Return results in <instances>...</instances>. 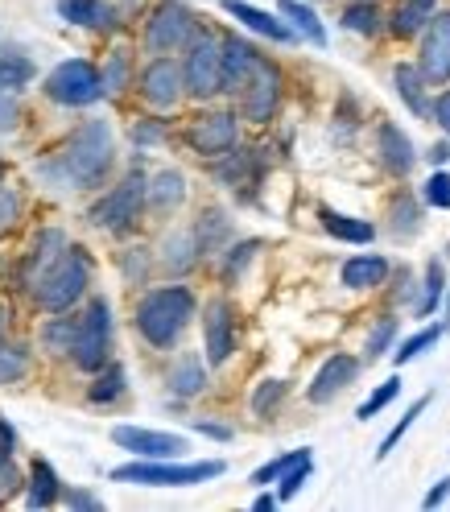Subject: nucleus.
I'll return each instance as SVG.
<instances>
[{
    "mask_svg": "<svg viewBox=\"0 0 450 512\" xmlns=\"http://www.w3.org/2000/svg\"><path fill=\"white\" fill-rule=\"evenodd\" d=\"M417 67H422L430 87L450 83V9L434 13V21L422 29V50H417Z\"/></svg>",
    "mask_w": 450,
    "mask_h": 512,
    "instance_id": "obj_14",
    "label": "nucleus"
},
{
    "mask_svg": "<svg viewBox=\"0 0 450 512\" xmlns=\"http://www.w3.org/2000/svg\"><path fill=\"white\" fill-rule=\"evenodd\" d=\"M87 285H91V256L79 244H67L58 261L46 269V277L38 281L34 302L42 310H50V314H62V310H71L83 298Z\"/></svg>",
    "mask_w": 450,
    "mask_h": 512,
    "instance_id": "obj_4",
    "label": "nucleus"
},
{
    "mask_svg": "<svg viewBox=\"0 0 450 512\" xmlns=\"http://www.w3.org/2000/svg\"><path fill=\"white\" fill-rule=\"evenodd\" d=\"M128 75H133V58H128V50H112L108 62H104V91L120 95L128 87Z\"/></svg>",
    "mask_w": 450,
    "mask_h": 512,
    "instance_id": "obj_41",
    "label": "nucleus"
},
{
    "mask_svg": "<svg viewBox=\"0 0 450 512\" xmlns=\"http://www.w3.org/2000/svg\"><path fill=\"white\" fill-rule=\"evenodd\" d=\"M430 401H434V397L426 393V397H417V401H413V405H409V409L401 413V422H397V426H393L389 434H384V442L376 446V463H380V459H389V455L397 451V442H401V438H405V434L413 430V422H417V418H422V413L430 409Z\"/></svg>",
    "mask_w": 450,
    "mask_h": 512,
    "instance_id": "obj_37",
    "label": "nucleus"
},
{
    "mask_svg": "<svg viewBox=\"0 0 450 512\" xmlns=\"http://www.w3.org/2000/svg\"><path fill=\"white\" fill-rule=\"evenodd\" d=\"M223 13L236 17L240 25H248L252 34H261V38H269V42H281V46L298 42V29H294V25L281 21V17H273V13H265V9H256V5H248V0H223Z\"/></svg>",
    "mask_w": 450,
    "mask_h": 512,
    "instance_id": "obj_20",
    "label": "nucleus"
},
{
    "mask_svg": "<svg viewBox=\"0 0 450 512\" xmlns=\"http://www.w3.org/2000/svg\"><path fill=\"white\" fill-rule=\"evenodd\" d=\"M438 13V0H397V9L389 17V34L409 42V38H422V29L434 21Z\"/></svg>",
    "mask_w": 450,
    "mask_h": 512,
    "instance_id": "obj_23",
    "label": "nucleus"
},
{
    "mask_svg": "<svg viewBox=\"0 0 450 512\" xmlns=\"http://www.w3.org/2000/svg\"><path fill=\"white\" fill-rule=\"evenodd\" d=\"M195 236H199L203 261H207V256H219L223 244H228V236H232V219L223 215L219 207H207V211L199 215V223H195Z\"/></svg>",
    "mask_w": 450,
    "mask_h": 512,
    "instance_id": "obj_29",
    "label": "nucleus"
},
{
    "mask_svg": "<svg viewBox=\"0 0 450 512\" xmlns=\"http://www.w3.org/2000/svg\"><path fill=\"white\" fill-rule=\"evenodd\" d=\"M393 87H397V95L409 104V112L413 116H430V95H426V75H422V67H409V62H397L393 67Z\"/></svg>",
    "mask_w": 450,
    "mask_h": 512,
    "instance_id": "obj_26",
    "label": "nucleus"
},
{
    "mask_svg": "<svg viewBox=\"0 0 450 512\" xmlns=\"http://www.w3.org/2000/svg\"><path fill=\"white\" fill-rule=\"evenodd\" d=\"M46 95L62 108H87L104 95V75L91 67L87 58H71V62H58L46 79Z\"/></svg>",
    "mask_w": 450,
    "mask_h": 512,
    "instance_id": "obj_9",
    "label": "nucleus"
},
{
    "mask_svg": "<svg viewBox=\"0 0 450 512\" xmlns=\"http://www.w3.org/2000/svg\"><path fill=\"white\" fill-rule=\"evenodd\" d=\"M442 290H450V281H446V265L438 261V256H434V261L426 265V281H422V298H417L413 302V314L417 318H430L434 310H438V302H442Z\"/></svg>",
    "mask_w": 450,
    "mask_h": 512,
    "instance_id": "obj_35",
    "label": "nucleus"
},
{
    "mask_svg": "<svg viewBox=\"0 0 450 512\" xmlns=\"http://www.w3.org/2000/svg\"><path fill=\"white\" fill-rule=\"evenodd\" d=\"M17 219H21V195L13 186H0V236L13 232Z\"/></svg>",
    "mask_w": 450,
    "mask_h": 512,
    "instance_id": "obj_50",
    "label": "nucleus"
},
{
    "mask_svg": "<svg viewBox=\"0 0 450 512\" xmlns=\"http://www.w3.org/2000/svg\"><path fill=\"white\" fill-rule=\"evenodd\" d=\"M5 327H9V306H0V335H5Z\"/></svg>",
    "mask_w": 450,
    "mask_h": 512,
    "instance_id": "obj_62",
    "label": "nucleus"
},
{
    "mask_svg": "<svg viewBox=\"0 0 450 512\" xmlns=\"http://www.w3.org/2000/svg\"><path fill=\"white\" fill-rule=\"evenodd\" d=\"M442 331H446V323L442 327H422L417 335H409V339H401V347L393 351V364L401 368V364H409V360H417L422 351H430L438 339H442Z\"/></svg>",
    "mask_w": 450,
    "mask_h": 512,
    "instance_id": "obj_39",
    "label": "nucleus"
},
{
    "mask_svg": "<svg viewBox=\"0 0 450 512\" xmlns=\"http://www.w3.org/2000/svg\"><path fill=\"white\" fill-rule=\"evenodd\" d=\"M446 496H450V475H442V479H438V484L426 492V500H422V504H426V508H438Z\"/></svg>",
    "mask_w": 450,
    "mask_h": 512,
    "instance_id": "obj_57",
    "label": "nucleus"
},
{
    "mask_svg": "<svg viewBox=\"0 0 450 512\" xmlns=\"http://www.w3.org/2000/svg\"><path fill=\"white\" fill-rule=\"evenodd\" d=\"M124 393H128V372H124L120 364H104L100 376H95V384L87 389V401H91V405H112V401H120Z\"/></svg>",
    "mask_w": 450,
    "mask_h": 512,
    "instance_id": "obj_33",
    "label": "nucleus"
},
{
    "mask_svg": "<svg viewBox=\"0 0 450 512\" xmlns=\"http://www.w3.org/2000/svg\"><path fill=\"white\" fill-rule=\"evenodd\" d=\"M29 368V356H25V347L17 343H0V384H13L21 380Z\"/></svg>",
    "mask_w": 450,
    "mask_h": 512,
    "instance_id": "obj_46",
    "label": "nucleus"
},
{
    "mask_svg": "<svg viewBox=\"0 0 450 512\" xmlns=\"http://www.w3.org/2000/svg\"><path fill=\"white\" fill-rule=\"evenodd\" d=\"M62 500H67L71 508H91V512H95V508H104V500H100V496H91V492H79V488H71V492L62 496Z\"/></svg>",
    "mask_w": 450,
    "mask_h": 512,
    "instance_id": "obj_55",
    "label": "nucleus"
},
{
    "mask_svg": "<svg viewBox=\"0 0 450 512\" xmlns=\"http://www.w3.org/2000/svg\"><path fill=\"white\" fill-rule=\"evenodd\" d=\"M186 141H190V149H195L199 157H223L228 149L240 145V120L228 108L207 112V116H199L195 124H190Z\"/></svg>",
    "mask_w": 450,
    "mask_h": 512,
    "instance_id": "obj_13",
    "label": "nucleus"
},
{
    "mask_svg": "<svg viewBox=\"0 0 450 512\" xmlns=\"http://www.w3.org/2000/svg\"><path fill=\"white\" fill-rule=\"evenodd\" d=\"M356 376H360V360H356V356H347V351H335V356H327L323 368L314 372L310 389H306L310 405H327V401H335Z\"/></svg>",
    "mask_w": 450,
    "mask_h": 512,
    "instance_id": "obj_17",
    "label": "nucleus"
},
{
    "mask_svg": "<svg viewBox=\"0 0 450 512\" xmlns=\"http://www.w3.org/2000/svg\"><path fill=\"white\" fill-rule=\"evenodd\" d=\"M108 356H112V306L104 298H91L87 310L79 314L71 360L83 372H100L108 364Z\"/></svg>",
    "mask_w": 450,
    "mask_h": 512,
    "instance_id": "obj_6",
    "label": "nucleus"
},
{
    "mask_svg": "<svg viewBox=\"0 0 450 512\" xmlns=\"http://www.w3.org/2000/svg\"><path fill=\"white\" fill-rule=\"evenodd\" d=\"M393 339H397V318H393V314H384L380 323L368 331V339H364V360H380L384 351L393 347Z\"/></svg>",
    "mask_w": 450,
    "mask_h": 512,
    "instance_id": "obj_42",
    "label": "nucleus"
},
{
    "mask_svg": "<svg viewBox=\"0 0 450 512\" xmlns=\"http://www.w3.org/2000/svg\"><path fill=\"white\" fill-rule=\"evenodd\" d=\"M422 203L434 207V211H450V174H446L442 166L426 178V186H422Z\"/></svg>",
    "mask_w": 450,
    "mask_h": 512,
    "instance_id": "obj_48",
    "label": "nucleus"
},
{
    "mask_svg": "<svg viewBox=\"0 0 450 512\" xmlns=\"http://www.w3.org/2000/svg\"><path fill=\"white\" fill-rule=\"evenodd\" d=\"M397 285H401V290L393 294V302H401V306H405V302H409V294H413V273H409V269H401V273H397Z\"/></svg>",
    "mask_w": 450,
    "mask_h": 512,
    "instance_id": "obj_59",
    "label": "nucleus"
},
{
    "mask_svg": "<svg viewBox=\"0 0 450 512\" xmlns=\"http://www.w3.org/2000/svg\"><path fill=\"white\" fill-rule=\"evenodd\" d=\"M389 228L401 240L422 232V203H417L409 190H397V195H393V203H389Z\"/></svg>",
    "mask_w": 450,
    "mask_h": 512,
    "instance_id": "obj_31",
    "label": "nucleus"
},
{
    "mask_svg": "<svg viewBox=\"0 0 450 512\" xmlns=\"http://www.w3.org/2000/svg\"><path fill=\"white\" fill-rule=\"evenodd\" d=\"M112 442L124 446V451L137 455V459H178L182 451H190V442L182 434L145 430V426H116L112 430Z\"/></svg>",
    "mask_w": 450,
    "mask_h": 512,
    "instance_id": "obj_16",
    "label": "nucleus"
},
{
    "mask_svg": "<svg viewBox=\"0 0 450 512\" xmlns=\"http://www.w3.org/2000/svg\"><path fill=\"white\" fill-rule=\"evenodd\" d=\"M442 323H446V327H450V294H446V318H442Z\"/></svg>",
    "mask_w": 450,
    "mask_h": 512,
    "instance_id": "obj_63",
    "label": "nucleus"
},
{
    "mask_svg": "<svg viewBox=\"0 0 450 512\" xmlns=\"http://www.w3.org/2000/svg\"><path fill=\"white\" fill-rule=\"evenodd\" d=\"M75 327H79V318H54V323L42 331L46 351H54V356H71V347H75Z\"/></svg>",
    "mask_w": 450,
    "mask_h": 512,
    "instance_id": "obj_40",
    "label": "nucleus"
},
{
    "mask_svg": "<svg viewBox=\"0 0 450 512\" xmlns=\"http://www.w3.org/2000/svg\"><path fill=\"white\" fill-rule=\"evenodd\" d=\"M389 273H393V265L384 261V256H376V252L351 256V261H343V269H339L347 290H380V285L389 281Z\"/></svg>",
    "mask_w": 450,
    "mask_h": 512,
    "instance_id": "obj_22",
    "label": "nucleus"
},
{
    "mask_svg": "<svg viewBox=\"0 0 450 512\" xmlns=\"http://www.w3.org/2000/svg\"><path fill=\"white\" fill-rule=\"evenodd\" d=\"M430 120L442 128V133L450 137V87H442L438 95H434V108H430Z\"/></svg>",
    "mask_w": 450,
    "mask_h": 512,
    "instance_id": "obj_51",
    "label": "nucleus"
},
{
    "mask_svg": "<svg viewBox=\"0 0 450 512\" xmlns=\"http://www.w3.org/2000/svg\"><path fill=\"white\" fill-rule=\"evenodd\" d=\"M236 351V310L228 298H211L203 306V356L211 368L228 364Z\"/></svg>",
    "mask_w": 450,
    "mask_h": 512,
    "instance_id": "obj_12",
    "label": "nucleus"
},
{
    "mask_svg": "<svg viewBox=\"0 0 450 512\" xmlns=\"http://www.w3.org/2000/svg\"><path fill=\"white\" fill-rule=\"evenodd\" d=\"M318 223H323L327 236H335L343 244H372L376 240V223L356 219V215H343V211H331V207H318Z\"/></svg>",
    "mask_w": 450,
    "mask_h": 512,
    "instance_id": "obj_25",
    "label": "nucleus"
},
{
    "mask_svg": "<svg viewBox=\"0 0 450 512\" xmlns=\"http://www.w3.org/2000/svg\"><path fill=\"white\" fill-rule=\"evenodd\" d=\"M29 79H34V62L17 50H0V87L21 91Z\"/></svg>",
    "mask_w": 450,
    "mask_h": 512,
    "instance_id": "obj_38",
    "label": "nucleus"
},
{
    "mask_svg": "<svg viewBox=\"0 0 450 512\" xmlns=\"http://www.w3.org/2000/svg\"><path fill=\"white\" fill-rule=\"evenodd\" d=\"M228 471L223 459H203V463H174V459H141L124 463L112 471L116 484H141V488H195L207 479H219Z\"/></svg>",
    "mask_w": 450,
    "mask_h": 512,
    "instance_id": "obj_3",
    "label": "nucleus"
},
{
    "mask_svg": "<svg viewBox=\"0 0 450 512\" xmlns=\"http://www.w3.org/2000/svg\"><path fill=\"white\" fill-rule=\"evenodd\" d=\"M195 34H199L195 13H190L182 0H162L145 21V50L153 58L157 54H178V50H186L190 42H195Z\"/></svg>",
    "mask_w": 450,
    "mask_h": 512,
    "instance_id": "obj_8",
    "label": "nucleus"
},
{
    "mask_svg": "<svg viewBox=\"0 0 450 512\" xmlns=\"http://www.w3.org/2000/svg\"><path fill=\"white\" fill-rule=\"evenodd\" d=\"M186 203V178L178 170H162V174H153L149 178V207L157 215H170Z\"/></svg>",
    "mask_w": 450,
    "mask_h": 512,
    "instance_id": "obj_27",
    "label": "nucleus"
},
{
    "mask_svg": "<svg viewBox=\"0 0 450 512\" xmlns=\"http://www.w3.org/2000/svg\"><path fill=\"white\" fill-rule=\"evenodd\" d=\"M215 178L228 186V190H236L240 199H252L256 195V186H261V178H265V157H261V149H228L223 157H215Z\"/></svg>",
    "mask_w": 450,
    "mask_h": 512,
    "instance_id": "obj_15",
    "label": "nucleus"
},
{
    "mask_svg": "<svg viewBox=\"0 0 450 512\" xmlns=\"http://www.w3.org/2000/svg\"><path fill=\"white\" fill-rule=\"evenodd\" d=\"M182 95H186V75L182 67L174 62V54H157L149 67L141 71V100L157 112H170L182 104Z\"/></svg>",
    "mask_w": 450,
    "mask_h": 512,
    "instance_id": "obj_11",
    "label": "nucleus"
},
{
    "mask_svg": "<svg viewBox=\"0 0 450 512\" xmlns=\"http://www.w3.org/2000/svg\"><path fill=\"white\" fill-rule=\"evenodd\" d=\"M281 83H285V79H281L277 62H269V58L256 62L252 79H248L244 91H240V112H244V120L269 124V120L277 116V104H281Z\"/></svg>",
    "mask_w": 450,
    "mask_h": 512,
    "instance_id": "obj_10",
    "label": "nucleus"
},
{
    "mask_svg": "<svg viewBox=\"0 0 450 512\" xmlns=\"http://www.w3.org/2000/svg\"><path fill=\"white\" fill-rule=\"evenodd\" d=\"M62 248H67V236H62L58 228L38 232V240L29 244L25 261H21V285H25V290H38V281L46 277V269L62 256Z\"/></svg>",
    "mask_w": 450,
    "mask_h": 512,
    "instance_id": "obj_21",
    "label": "nucleus"
},
{
    "mask_svg": "<svg viewBox=\"0 0 450 512\" xmlns=\"http://www.w3.org/2000/svg\"><path fill=\"white\" fill-rule=\"evenodd\" d=\"M13 120H17V100L9 87H0V128H13Z\"/></svg>",
    "mask_w": 450,
    "mask_h": 512,
    "instance_id": "obj_54",
    "label": "nucleus"
},
{
    "mask_svg": "<svg viewBox=\"0 0 450 512\" xmlns=\"http://www.w3.org/2000/svg\"><path fill=\"white\" fill-rule=\"evenodd\" d=\"M145 203H149V178L141 174V166H133L100 203L91 207V223L100 232H128Z\"/></svg>",
    "mask_w": 450,
    "mask_h": 512,
    "instance_id": "obj_5",
    "label": "nucleus"
},
{
    "mask_svg": "<svg viewBox=\"0 0 450 512\" xmlns=\"http://www.w3.org/2000/svg\"><path fill=\"white\" fill-rule=\"evenodd\" d=\"M207 389V364L203 356H182L170 368V393L174 397H199Z\"/></svg>",
    "mask_w": 450,
    "mask_h": 512,
    "instance_id": "obj_30",
    "label": "nucleus"
},
{
    "mask_svg": "<svg viewBox=\"0 0 450 512\" xmlns=\"http://www.w3.org/2000/svg\"><path fill=\"white\" fill-rule=\"evenodd\" d=\"M376 157H380V166L389 170L393 178H405L413 170L417 153H413V141H409V133L401 124H393V120L376 124Z\"/></svg>",
    "mask_w": 450,
    "mask_h": 512,
    "instance_id": "obj_18",
    "label": "nucleus"
},
{
    "mask_svg": "<svg viewBox=\"0 0 450 512\" xmlns=\"http://www.w3.org/2000/svg\"><path fill=\"white\" fill-rule=\"evenodd\" d=\"M182 75H186V95H195V100H215L223 91V38L199 29L195 42L186 46Z\"/></svg>",
    "mask_w": 450,
    "mask_h": 512,
    "instance_id": "obj_7",
    "label": "nucleus"
},
{
    "mask_svg": "<svg viewBox=\"0 0 450 512\" xmlns=\"http://www.w3.org/2000/svg\"><path fill=\"white\" fill-rule=\"evenodd\" d=\"M256 252H261V240H240V244H232L228 252H223V281H236V277L252 265Z\"/></svg>",
    "mask_w": 450,
    "mask_h": 512,
    "instance_id": "obj_43",
    "label": "nucleus"
},
{
    "mask_svg": "<svg viewBox=\"0 0 450 512\" xmlns=\"http://www.w3.org/2000/svg\"><path fill=\"white\" fill-rule=\"evenodd\" d=\"M62 500V488H58V475L50 463H34V471H29V508H50Z\"/></svg>",
    "mask_w": 450,
    "mask_h": 512,
    "instance_id": "obj_36",
    "label": "nucleus"
},
{
    "mask_svg": "<svg viewBox=\"0 0 450 512\" xmlns=\"http://www.w3.org/2000/svg\"><path fill=\"white\" fill-rule=\"evenodd\" d=\"M281 401H285V380H261L256 393H252V413L265 418V413H273Z\"/></svg>",
    "mask_w": 450,
    "mask_h": 512,
    "instance_id": "obj_49",
    "label": "nucleus"
},
{
    "mask_svg": "<svg viewBox=\"0 0 450 512\" xmlns=\"http://www.w3.org/2000/svg\"><path fill=\"white\" fill-rule=\"evenodd\" d=\"M9 455H13V426L0 422V467L9 463Z\"/></svg>",
    "mask_w": 450,
    "mask_h": 512,
    "instance_id": "obj_58",
    "label": "nucleus"
},
{
    "mask_svg": "<svg viewBox=\"0 0 450 512\" xmlns=\"http://www.w3.org/2000/svg\"><path fill=\"white\" fill-rule=\"evenodd\" d=\"M112 153H116V145H112L108 120H83L75 133H71V141L62 145L58 162L46 166L42 174L58 178L62 186L95 190V186H104V178H108V170H112Z\"/></svg>",
    "mask_w": 450,
    "mask_h": 512,
    "instance_id": "obj_1",
    "label": "nucleus"
},
{
    "mask_svg": "<svg viewBox=\"0 0 450 512\" xmlns=\"http://www.w3.org/2000/svg\"><path fill=\"white\" fill-rule=\"evenodd\" d=\"M306 455H310V451L302 446V451H285V455L269 459L265 467H256V471H252V484H256V488H269V484H277V479H281V475H285L289 467H294L298 459H306Z\"/></svg>",
    "mask_w": 450,
    "mask_h": 512,
    "instance_id": "obj_44",
    "label": "nucleus"
},
{
    "mask_svg": "<svg viewBox=\"0 0 450 512\" xmlns=\"http://www.w3.org/2000/svg\"><path fill=\"white\" fill-rule=\"evenodd\" d=\"M195 310H199V302L186 285H162V290H149L137 302V331L149 347L170 351L182 339V331L190 327Z\"/></svg>",
    "mask_w": 450,
    "mask_h": 512,
    "instance_id": "obj_2",
    "label": "nucleus"
},
{
    "mask_svg": "<svg viewBox=\"0 0 450 512\" xmlns=\"http://www.w3.org/2000/svg\"><path fill=\"white\" fill-rule=\"evenodd\" d=\"M21 488V471L13 463L0 467V500H13V492Z\"/></svg>",
    "mask_w": 450,
    "mask_h": 512,
    "instance_id": "obj_53",
    "label": "nucleus"
},
{
    "mask_svg": "<svg viewBox=\"0 0 450 512\" xmlns=\"http://www.w3.org/2000/svg\"><path fill=\"white\" fill-rule=\"evenodd\" d=\"M277 13L298 29V38H306L310 46H318L323 50L327 46V25L318 21V13L310 9V5H302V0H277Z\"/></svg>",
    "mask_w": 450,
    "mask_h": 512,
    "instance_id": "obj_28",
    "label": "nucleus"
},
{
    "mask_svg": "<svg viewBox=\"0 0 450 512\" xmlns=\"http://www.w3.org/2000/svg\"><path fill=\"white\" fill-rule=\"evenodd\" d=\"M310 471H314V455H306V459H298L294 467H289V471H285V475L277 479V484H281V488H277V496H281V504H285V500H294V496L302 492V484H306V479H310Z\"/></svg>",
    "mask_w": 450,
    "mask_h": 512,
    "instance_id": "obj_47",
    "label": "nucleus"
},
{
    "mask_svg": "<svg viewBox=\"0 0 450 512\" xmlns=\"http://www.w3.org/2000/svg\"><path fill=\"white\" fill-rule=\"evenodd\" d=\"M261 58H265V54H256V46L244 42L240 34H223V91L240 95Z\"/></svg>",
    "mask_w": 450,
    "mask_h": 512,
    "instance_id": "obj_19",
    "label": "nucleus"
},
{
    "mask_svg": "<svg viewBox=\"0 0 450 512\" xmlns=\"http://www.w3.org/2000/svg\"><path fill=\"white\" fill-rule=\"evenodd\" d=\"M199 261H203V252H199L195 228H182V232H170V236H166V244H162V269H166L170 277L190 273Z\"/></svg>",
    "mask_w": 450,
    "mask_h": 512,
    "instance_id": "obj_24",
    "label": "nucleus"
},
{
    "mask_svg": "<svg viewBox=\"0 0 450 512\" xmlns=\"http://www.w3.org/2000/svg\"><path fill=\"white\" fill-rule=\"evenodd\" d=\"M166 137V124L162 120H149V124H137L133 128V141L137 145H153V141H162Z\"/></svg>",
    "mask_w": 450,
    "mask_h": 512,
    "instance_id": "obj_52",
    "label": "nucleus"
},
{
    "mask_svg": "<svg viewBox=\"0 0 450 512\" xmlns=\"http://www.w3.org/2000/svg\"><path fill=\"white\" fill-rule=\"evenodd\" d=\"M190 426H195L199 434H207V438H219V442H228V438H232V430H228V426H219V422H207V418H195Z\"/></svg>",
    "mask_w": 450,
    "mask_h": 512,
    "instance_id": "obj_56",
    "label": "nucleus"
},
{
    "mask_svg": "<svg viewBox=\"0 0 450 512\" xmlns=\"http://www.w3.org/2000/svg\"><path fill=\"white\" fill-rule=\"evenodd\" d=\"M277 504H281V496H273V492H261V496L252 500V508H256V512H273Z\"/></svg>",
    "mask_w": 450,
    "mask_h": 512,
    "instance_id": "obj_61",
    "label": "nucleus"
},
{
    "mask_svg": "<svg viewBox=\"0 0 450 512\" xmlns=\"http://www.w3.org/2000/svg\"><path fill=\"white\" fill-rule=\"evenodd\" d=\"M343 29H351V34H360V38H376L384 29L376 0H351V5L343 9Z\"/></svg>",
    "mask_w": 450,
    "mask_h": 512,
    "instance_id": "obj_34",
    "label": "nucleus"
},
{
    "mask_svg": "<svg viewBox=\"0 0 450 512\" xmlns=\"http://www.w3.org/2000/svg\"><path fill=\"white\" fill-rule=\"evenodd\" d=\"M426 157H430V166H434V170H438V166H446V162H450V141H438Z\"/></svg>",
    "mask_w": 450,
    "mask_h": 512,
    "instance_id": "obj_60",
    "label": "nucleus"
},
{
    "mask_svg": "<svg viewBox=\"0 0 450 512\" xmlns=\"http://www.w3.org/2000/svg\"><path fill=\"white\" fill-rule=\"evenodd\" d=\"M58 13H62V21L83 25V29L112 25V9L104 5V0H58Z\"/></svg>",
    "mask_w": 450,
    "mask_h": 512,
    "instance_id": "obj_32",
    "label": "nucleus"
},
{
    "mask_svg": "<svg viewBox=\"0 0 450 512\" xmlns=\"http://www.w3.org/2000/svg\"><path fill=\"white\" fill-rule=\"evenodd\" d=\"M397 393H401V380H397V376H389V380H384L380 389H376V393L356 409V418H360V422H372L384 405H393V401H397Z\"/></svg>",
    "mask_w": 450,
    "mask_h": 512,
    "instance_id": "obj_45",
    "label": "nucleus"
}]
</instances>
